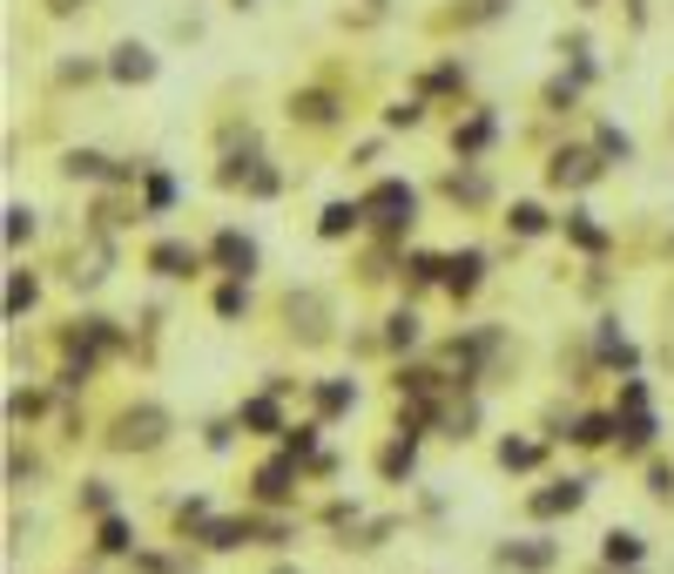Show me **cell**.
<instances>
[{"label":"cell","instance_id":"11","mask_svg":"<svg viewBox=\"0 0 674 574\" xmlns=\"http://www.w3.org/2000/svg\"><path fill=\"white\" fill-rule=\"evenodd\" d=\"M607 561H641V534H607Z\"/></svg>","mask_w":674,"mask_h":574},{"label":"cell","instance_id":"22","mask_svg":"<svg viewBox=\"0 0 674 574\" xmlns=\"http://www.w3.org/2000/svg\"><path fill=\"white\" fill-rule=\"evenodd\" d=\"M27 297H34V284H27V278H14V284H8V312H21Z\"/></svg>","mask_w":674,"mask_h":574},{"label":"cell","instance_id":"20","mask_svg":"<svg viewBox=\"0 0 674 574\" xmlns=\"http://www.w3.org/2000/svg\"><path fill=\"white\" fill-rule=\"evenodd\" d=\"M385 122H391V129H412V122H418V102H399V108L385 115Z\"/></svg>","mask_w":674,"mask_h":574},{"label":"cell","instance_id":"10","mask_svg":"<svg viewBox=\"0 0 674 574\" xmlns=\"http://www.w3.org/2000/svg\"><path fill=\"white\" fill-rule=\"evenodd\" d=\"M358 216H365L358 203H331V210H324V237H344V230L358 223Z\"/></svg>","mask_w":674,"mask_h":574},{"label":"cell","instance_id":"4","mask_svg":"<svg viewBox=\"0 0 674 574\" xmlns=\"http://www.w3.org/2000/svg\"><path fill=\"white\" fill-rule=\"evenodd\" d=\"M580 501H587V480H560L553 493H540V501H533V514H574Z\"/></svg>","mask_w":674,"mask_h":574},{"label":"cell","instance_id":"7","mask_svg":"<svg viewBox=\"0 0 674 574\" xmlns=\"http://www.w3.org/2000/svg\"><path fill=\"white\" fill-rule=\"evenodd\" d=\"M155 271H163V278H182V271H196V257H189L182 244H163V250H155Z\"/></svg>","mask_w":674,"mask_h":574},{"label":"cell","instance_id":"5","mask_svg":"<svg viewBox=\"0 0 674 574\" xmlns=\"http://www.w3.org/2000/svg\"><path fill=\"white\" fill-rule=\"evenodd\" d=\"M480 271H486V257H480V250H465V257H452V263H446V284H452V291H472V284H480Z\"/></svg>","mask_w":674,"mask_h":574},{"label":"cell","instance_id":"17","mask_svg":"<svg viewBox=\"0 0 674 574\" xmlns=\"http://www.w3.org/2000/svg\"><path fill=\"white\" fill-rule=\"evenodd\" d=\"M27 230H34V210H21V203H14V210H8V244H21Z\"/></svg>","mask_w":674,"mask_h":574},{"label":"cell","instance_id":"16","mask_svg":"<svg viewBox=\"0 0 674 574\" xmlns=\"http://www.w3.org/2000/svg\"><path fill=\"white\" fill-rule=\"evenodd\" d=\"M601 156H620V163H627V156H634V142H627L620 129H601Z\"/></svg>","mask_w":674,"mask_h":574},{"label":"cell","instance_id":"12","mask_svg":"<svg viewBox=\"0 0 674 574\" xmlns=\"http://www.w3.org/2000/svg\"><path fill=\"white\" fill-rule=\"evenodd\" d=\"M486 136H493V115H472V122L459 129V149H480Z\"/></svg>","mask_w":674,"mask_h":574},{"label":"cell","instance_id":"18","mask_svg":"<svg viewBox=\"0 0 674 574\" xmlns=\"http://www.w3.org/2000/svg\"><path fill=\"white\" fill-rule=\"evenodd\" d=\"M412 338H418V318L399 312V318H391V344H412Z\"/></svg>","mask_w":674,"mask_h":574},{"label":"cell","instance_id":"9","mask_svg":"<svg viewBox=\"0 0 674 574\" xmlns=\"http://www.w3.org/2000/svg\"><path fill=\"white\" fill-rule=\"evenodd\" d=\"M216 257H223V263H236V271H250V263H257V250H250L244 237H216Z\"/></svg>","mask_w":674,"mask_h":574},{"label":"cell","instance_id":"23","mask_svg":"<svg viewBox=\"0 0 674 574\" xmlns=\"http://www.w3.org/2000/svg\"><path fill=\"white\" fill-rule=\"evenodd\" d=\"M48 8H55V14H74V8H88V0H48Z\"/></svg>","mask_w":674,"mask_h":574},{"label":"cell","instance_id":"25","mask_svg":"<svg viewBox=\"0 0 674 574\" xmlns=\"http://www.w3.org/2000/svg\"><path fill=\"white\" fill-rule=\"evenodd\" d=\"M587 8H593V0H587Z\"/></svg>","mask_w":674,"mask_h":574},{"label":"cell","instance_id":"13","mask_svg":"<svg viewBox=\"0 0 674 574\" xmlns=\"http://www.w3.org/2000/svg\"><path fill=\"white\" fill-rule=\"evenodd\" d=\"M499 459H506V467H533V459H540V446H527V440H506V446H499Z\"/></svg>","mask_w":674,"mask_h":574},{"label":"cell","instance_id":"19","mask_svg":"<svg viewBox=\"0 0 674 574\" xmlns=\"http://www.w3.org/2000/svg\"><path fill=\"white\" fill-rule=\"evenodd\" d=\"M102 548H108V554H122V548H129V527H122V520H108V527H102Z\"/></svg>","mask_w":674,"mask_h":574},{"label":"cell","instance_id":"15","mask_svg":"<svg viewBox=\"0 0 674 574\" xmlns=\"http://www.w3.org/2000/svg\"><path fill=\"white\" fill-rule=\"evenodd\" d=\"M244 426H263V433H270V426H276V406H270V399H250V406H244Z\"/></svg>","mask_w":674,"mask_h":574},{"label":"cell","instance_id":"8","mask_svg":"<svg viewBox=\"0 0 674 574\" xmlns=\"http://www.w3.org/2000/svg\"><path fill=\"white\" fill-rule=\"evenodd\" d=\"M284 480H291V467L276 459V467H263V473H257V493H263V501H284V493H291Z\"/></svg>","mask_w":674,"mask_h":574},{"label":"cell","instance_id":"2","mask_svg":"<svg viewBox=\"0 0 674 574\" xmlns=\"http://www.w3.org/2000/svg\"><path fill=\"white\" fill-rule=\"evenodd\" d=\"M155 68H163V61H155L142 42H122V48H115V61H108L115 82H155Z\"/></svg>","mask_w":674,"mask_h":574},{"label":"cell","instance_id":"1","mask_svg":"<svg viewBox=\"0 0 674 574\" xmlns=\"http://www.w3.org/2000/svg\"><path fill=\"white\" fill-rule=\"evenodd\" d=\"M365 210H378L385 230H405V223H412V189H405V183H378Z\"/></svg>","mask_w":674,"mask_h":574},{"label":"cell","instance_id":"6","mask_svg":"<svg viewBox=\"0 0 674 574\" xmlns=\"http://www.w3.org/2000/svg\"><path fill=\"white\" fill-rule=\"evenodd\" d=\"M593 169H601L593 156H553V183H587Z\"/></svg>","mask_w":674,"mask_h":574},{"label":"cell","instance_id":"14","mask_svg":"<svg viewBox=\"0 0 674 574\" xmlns=\"http://www.w3.org/2000/svg\"><path fill=\"white\" fill-rule=\"evenodd\" d=\"M512 230H520V237H533V230H546L540 203H520V210H512Z\"/></svg>","mask_w":674,"mask_h":574},{"label":"cell","instance_id":"3","mask_svg":"<svg viewBox=\"0 0 674 574\" xmlns=\"http://www.w3.org/2000/svg\"><path fill=\"white\" fill-rule=\"evenodd\" d=\"M155 440H163V412H155V406L122 419V446H155Z\"/></svg>","mask_w":674,"mask_h":574},{"label":"cell","instance_id":"21","mask_svg":"<svg viewBox=\"0 0 674 574\" xmlns=\"http://www.w3.org/2000/svg\"><path fill=\"white\" fill-rule=\"evenodd\" d=\"M574 237H580L587 250H593V244H601V230H593V223H587V210H574Z\"/></svg>","mask_w":674,"mask_h":574},{"label":"cell","instance_id":"24","mask_svg":"<svg viewBox=\"0 0 674 574\" xmlns=\"http://www.w3.org/2000/svg\"><path fill=\"white\" fill-rule=\"evenodd\" d=\"M236 8H257V0H236Z\"/></svg>","mask_w":674,"mask_h":574}]
</instances>
